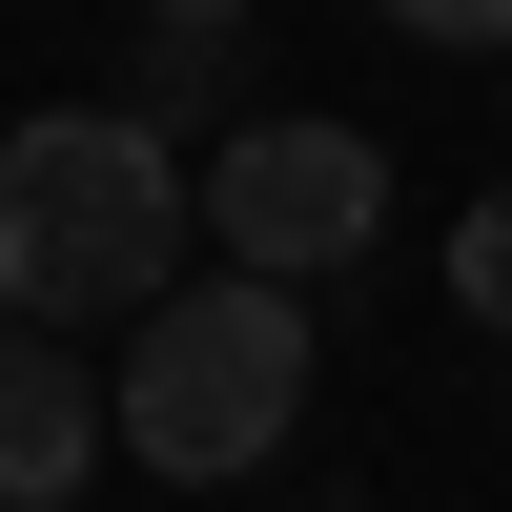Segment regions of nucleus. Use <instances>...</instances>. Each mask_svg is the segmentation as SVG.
<instances>
[{"label":"nucleus","mask_w":512,"mask_h":512,"mask_svg":"<svg viewBox=\"0 0 512 512\" xmlns=\"http://www.w3.org/2000/svg\"><path fill=\"white\" fill-rule=\"evenodd\" d=\"M185 205L205 164L123 103H41L0 144V328H123L185 287Z\"/></svg>","instance_id":"1"},{"label":"nucleus","mask_w":512,"mask_h":512,"mask_svg":"<svg viewBox=\"0 0 512 512\" xmlns=\"http://www.w3.org/2000/svg\"><path fill=\"white\" fill-rule=\"evenodd\" d=\"M123 451V390L62 328H0V512H82V472Z\"/></svg>","instance_id":"4"},{"label":"nucleus","mask_w":512,"mask_h":512,"mask_svg":"<svg viewBox=\"0 0 512 512\" xmlns=\"http://www.w3.org/2000/svg\"><path fill=\"white\" fill-rule=\"evenodd\" d=\"M185 103H246V0H226V21H205V0H185V21H144L123 123H185Z\"/></svg>","instance_id":"5"},{"label":"nucleus","mask_w":512,"mask_h":512,"mask_svg":"<svg viewBox=\"0 0 512 512\" xmlns=\"http://www.w3.org/2000/svg\"><path fill=\"white\" fill-rule=\"evenodd\" d=\"M205 226H226V267H246V287H308V267H349V246L390 226V164H369L349 123H226Z\"/></svg>","instance_id":"3"},{"label":"nucleus","mask_w":512,"mask_h":512,"mask_svg":"<svg viewBox=\"0 0 512 512\" xmlns=\"http://www.w3.org/2000/svg\"><path fill=\"white\" fill-rule=\"evenodd\" d=\"M287 410H308V308L287 287H164L144 328H123V451H144L164 492H226L287 451Z\"/></svg>","instance_id":"2"},{"label":"nucleus","mask_w":512,"mask_h":512,"mask_svg":"<svg viewBox=\"0 0 512 512\" xmlns=\"http://www.w3.org/2000/svg\"><path fill=\"white\" fill-rule=\"evenodd\" d=\"M451 308H472V328H512V185L451 226Z\"/></svg>","instance_id":"6"}]
</instances>
